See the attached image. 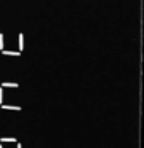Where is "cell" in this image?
I'll list each match as a JSON object with an SVG mask.
<instances>
[{
  "instance_id": "9c48e42d",
  "label": "cell",
  "mask_w": 144,
  "mask_h": 148,
  "mask_svg": "<svg viewBox=\"0 0 144 148\" xmlns=\"http://www.w3.org/2000/svg\"><path fill=\"white\" fill-rule=\"evenodd\" d=\"M0 148H2V143H0Z\"/></svg>"
},
{
  "instance_id": "6da1fadb",
  "label": "cell",
  "mask_w": 144,
  "mask_h": 148,
  "mask_svg": "<svg viewBox=\"0 0 144 148\" xmlns=\"http://www.w3.org/2000/svg\"><path fill=\"white\" fill-rule=\"evenodd\" d=\"M2 54H3V56H14V58H18V56H21V51H5V49H2Z\"/></svg>"
},
{
  "instance_id": "7a4b0ae2",
  "label": "cell",
  "mask_w": 144,
  "mask_h": 148,
  "mask_svg": "<svg viewBox=\"0 0 144 148\" xmlns=\"http://www.w3.org/2000/svg\"><path fill=\"white\" fill-rule=\"evenodd\" d=\"M18 46H19V51H22V49H24V35H22V34L18 35Z\"/></svg>"
},
{
  "instance_id": "277c9868",
  "label": "cell",
  "mask_w": 144,
  "mask_h": 148,
  "mask_svg": "<svg viewBox=\"0 0 144 148\" xmlns=\"http://www.w3.org/2000/svg\"><path fill=\"white\" fill-rule=\"evenodd\" d=\"M0 86H2V88H19V84H18V83H8V81H3Z\"/></svg>"
},
{
  "instance_id": "ba28073f",
  "label": "cell",
  "mask_w": 144,
  "mask_h": 148,
  "mask_svg": "<svg viewBox=\"0 0 144 148\" xmlns=\"http://www.w3.org/2000/svg\"><path fill=\"white\" fill-rule=\"evenodd\" d=\"M16 148H22V145H21V143H18V147Z\"/></svg>"
},
{
  "instance_id": "52a82bcc",
  "label": "cell",
  "mask_w": 144,
  "mask_h": 148,
  "mask_svg": "<svg viewBox=\"0 0 144 148\" xmlns=\"http://www.w3.org/2000/svg\"><path fill=\"white\" fill-rule=\"evenodd\" d=\"M3 103V88L0 86V105Z\"/></svg>"
},
{
  "instance_id": "3957f363",
  "label": "cell",
  "mask_w": 144,
  "mask_h": 148,
  "mask_svg": "<svg viewBox=\"0 0 144 148\" xmlns=\"http://www.w3.org/2000/svg\"><path fill=\"white\" fill-rule=\"evenodd\" d=\"M0 107H2L3 110H18V112L21 110V105H3V103H2Z\"/></svg>"
},
{
  "instance_id": "5b68a950",
  "label": "cell",
  "mask_w": 144,
  "mask_h": 148,
  "mask_svg": "<svg viewBox=\"0 0 144 148\" xmlns=\"http://www.w3.org/2000/svg\"><path fill=\"white\" fill-rule=\"evenodd\" d=\"M10 142H14V143H16V138L14 137H2L0 138V143H10Z\"/></svg>"
},
{
  "instance_id": "8992f818",
  "label": "cell",
  "mask_w": 144,
  "mask_h": 148,
  "mask_svg": "<svg viewBox=\"0 0 144 148\" xmlns=\"http://www.w3.org/2000/svg\"><path fill=\"white\" fill-rule=\"evenodd\" d=\"M2 49H5V37H3V34L0 32V51Z\"/></svg>"
}]
</instances>
